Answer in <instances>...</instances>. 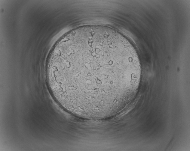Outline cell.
Wrapping results in <instances>:
<instances>
[{
  "label": "cell",
  "instance_id": "1",
  "mask_svg": "<svg viewBox=\"0 0 190 151\" xmlns=\"http://www.w3.org/2000/svg\"><path fill=\"white\" fill-rule=\"evenodd\" d=\"M134 49L107 27H82L55 45L47 68L54 97L75 111H107L121 105L137 86L140 75Z\"/></svg>",
  "mask_w": 190,
  "mask_h": 151
}]
</instances>
